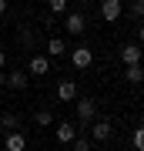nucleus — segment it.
Here are the masks:
<instances>
[{
  "label": "nucleus",
  "mask_w": 144,
  "mask_h": 151,
  "mask_svg": "<svg viewBox=\"0 0 144 151\" xmlns=\"http://www.w3.org/2000/svg\"><path fill=\"white\" fill-rule=\"evenodd\" d=\"M74 111H77V121H80V131L87 128L91 121H97V101L94 97H74Z\"/></svg>",
  "instance_id": "nucleus-1"
},
{
  "label": "nucleus",
  "mask_w": 144,
  "mask_h": 151,
  "mask_svg": "<svg viewBox=\"0 0 144 151\" xmlns=\"http://www.w3.org/2000/svg\"><path fill=\"white\" fill-rule=\"evenodd\" d=\"M70 64H74L77 70H87V67L94 64V50L87 47V44H77V47L70 50Z\"/></svg>",
  "instance_id": "nucleus-2"
},
{
  "label": "nucleus",
  "mask_w": 144,
  "mask_h": 151,
  "mask_svg": "<svg viewBox=\"0 0 144 151\" xmlns=\"http://www.w3.org/2000/svg\"><path fill=\"white\" fill-rule=\"evenodd\" d=\"M64 27H67V34H74V37H80V34L87 30V17L74 10V14H67V17H64Z\"/></svg>",
  "instance_id": "nucleus-3"
},
{
  "label": "nucleus",
  "mask_w": 144,
  "mask_h": 151,
  "mask_svg": "<svg viewBox=\"0 0 144 151\" xmlns=\"http://www.w3.org/2000/svg\"><path fill=\"white\" fill-rule=\"evenodd\" d=\"M111 134H114L111 121H91V141H107Z\"/></svg>",
  "instance_id": "nucleus-4"
},
{
  "label": "nucleus",
  "mask_w": 144,
  "mask_h": 151,
  "mask_svg": "<svg viewBox=\"0 0 144 151\" xmlns=\"http://www.w3.org/2000/svg\"><path fill=\"white\" fill-rule=\"evenodd\" d=\"M121 10H124V4H121V0H104V4H101V17H104L107 24H114V20H117Z\"/></svg>",
  "instance_id": "nucleus-5"
},
{
  "label": "nucleus",
  "mask_w": 144,
  "mask_h": 151,
  "mask_svg": "<svg viewBox=\"0 0 144 151\" xmlns=\"http://www.w3.org/2000/svg\"><path fill=\"white\" fill-rule=\"evenodd\" d=\"M27 70H30L34 77H44V74L50 70V60L44 57V54H34V57H30V64H27Z\"/></svg>",
  "instance_id": "nucleus-6"
},
{
  "label": "nucleus",
  "mask_w": 144,
  "mask_h": 151,
  "mask_svg": "<svg viewBox=\"0 0 144 151\" xmlns=\"http://www.w3.org/2000/svg\"><path fill=\"white\" fill-rule=\"evenodd\" d=\"M141 54H144V50L138 47V44H124V47H121V60H124V64H141Z\"/></svg>",
  "instance_id": "nucleus-7"
},
{
  "label": "nucleus",
  "mask_w": 144,
  "mask_h": 151,
  "mask_svg": "<svg viewBox=\"0 0 144 151\" xmlns=\"http://www.w3.org/2000/svg\"><path fill=\"white\" fill-rule=\"evenodd\" d=\"M74 138H77V128H74L70 121H60V124H57V141H60V145H70Z\"/></svg>",
  "instance_id": "nucleus-8"
},
{
  "label": "nucleus",
  "mask_w": 144,
  "mask_h": 151,
  "mask_svg": "<svg viewBox=\"0 0 144 151\" xmlns=\"http://www.w3.org/2000/svg\"><path fill=\"white\" fill-rule=\"evenodd\" d=\"M27 81H30V77H27V70H10V74H7V84H10L14 91H24Z\"/></svg>",
  "instance_id": "nucleus-9"
},
{
  "label": "nucleus",
  "mask_w": 144,
  "mask_h": 151,
  "mask_svg": "<svg viewBox=\"0 0 144 151\" xmlns=\"http://www.w3.org/2000/svg\"><path fill=\"white\" fill-rule=\"evenodd\" d=\"M57 97H60V101H74V97H77V84L74 81H60L57 84Z\"/></svg>",
  "instance_id": "nucleus-10"
},
{
  "label": "nucleus",
  "mask_w": 144,
  "mask_h": 151,
  "mask_svg": "<svg viewBox=\"0 0 144 151\" xmlns=\"http://www.w3.org/2000/svg\"><path fill=\"white\" fill-rule=\"evenodd\" d=\"M24 148H27L24 131H10V134H7V151H24Z\"/></svg>",
  "instance_id": "nucleus-11"
},
{
  "label": "nucleus",
  "mask_w": 144,
  "mask_h": 151,
  "mask_svg": "<svg viewBox=\"0 0 144 151\" xmlns=\"http://www.w3.org/2000/svg\"><path fill=\"white\" fill-rule=\"evenodd\" d=\"M47 54H50V57H64V54H67V44L60 40V37H50V40H47Z\"/></svg>",
  "instance_id": "nucleus-12"
},
{
  "label": "nucleus",
  "mask_w": 144,
  "mask_h": 151,
  "mask_svg": "<svg viewBox=\"0 0 144 151\" xmlns=\"http://www.w3.org/2000/svg\"><path fill=\"white\" fill-rule=\"evenodd\" d=\"M124 77H128L131 84H141V81H144V67H141V64H128V70H124Z\"/></svg>",
  "instance_id": "nucleus-13"
},
{
  "label": "nucleus",
  "mask_w": 144,
  "mask_h": 151,
  "mask_svg": "<svg viewBox=\"0 0 144 151\" xmlns=\"http://www.w3.org/2000/svg\"><path fill=\"white\" fill-rule=\"evenodd\" d=\"M0 128H7V131H20V114H4Z\"/></svg>",
  "instance_id": "nucleus-14"
},
{
  "label": "nucleus",
  "mask_w": 144,
  "mask_h": 151,
  "mask_svg": "<svg viewBox=\"0 0 144 151\" xmlns=\"http://www.w3.org/2000/svg\"><path fill=\"white\" fill-rule=\"evenodd\" d=\"M34 121H37V124H40V128H50V124H54V114H50L47 108H40L37 114H34Z\"/></svg>",
  "instance_id": "nucleus-15"
},
{
  "label": "nucleus",
  "mask_w": 144,
  "mask_h": 151,
  "mask_svg": "<svg viewBox=\"0 0 144 151\" xmlns=\"http://www.w3.org/2000/svg\"><path fill=\"white\" fill-rule=\"evenodd\" d=\"M70 145H74V151H91V148H94V141L87 138V134H77L74 141H70Z\"/></svg>",
  "instance_id": "nucleus-16"
},
{
  "label": "nucleus",
  "mask_w": 144,
  "mask_h": 151,
  "mask_svg": "<svg viewBox=\"0 0 144 151\" xmlns=\"http://www.w3.org/2000/svg\"><path fill=\"white\" fill-rule=\"evenodd\" d=\"M47 7H50L54 17H57V14H67V0H47Z\"/></svg>",
  "instance_id": "nucleus-17"
},
{
  "label": "nucleus",
  "mask_w": 144,
  "mask_h": 151,
  "mask_svg": "<svg viewBox=\"0 0 144 151\" xmlns=\"http://www.w3.org/2000/svg\"><path fill=\"white\" fill-rule=\"evenodd\" d=\"M131 17L144 20V0H131Z\"/></svg>",
  "instance_id": "nucleus-18"
},
{
  "label": "nucleus",
  "mask_w": 144,
  "mask_h": 151,
  "mask_svg": "<svg viewBox=\"0 0 144 151\" xmlns=\"http://www.w3.org/2000/svg\"><path fill=\"white\" fill-rule=\"evenodd\" d=\"M134 148H138V151H144V128H138V131H134Z\"/></svg>",
  "instance_id": "nucleus-19"
},
{
  "label": "nucleus",
  "mask_w": 144,
  "mask_h": 151,
  "mask_svg": "<svg viewBox=\"0 0 144 151\" xmlns=\"http://www.w3.org/2000/svg\"><path fill=\"white\" fill-rule=\"evenodd\" d=\"M20 40L27 44V47H34V44H37V40H34V30H20Z\"/></svg>",
  "instance_id": "nucleus-20"
},
{
  "label": "nucleus",
  "mask_w": 144,
  "mask_h": 151,
  "mask_svg": "<svg viewBox=\"0 0 144 151\" xmlns=\"http://www.w3.org/2000/svg\"><path fill=\"white\" fill-rule=\"evenodd\" d=\"M4 64H7V54H4V50H0V70H4Z\"/></svg>",
  "instance_id": "nucleus-21"
},
{
  "label": "nucleus",
  "mask_w": 144,
  "mask_h": 151,
  "mask_svg": "<svg viewBox=\"0 0 144 151\" xmlns=\"http://www.w3.org/2000/svg\"><path fill=\"white\" fill-rule=\"evenodd\" d=\"M138 37H141V44H144V24H141V27H138Z\"/></svg>",
  "instance_id": "nucleus-22"
},
{
  "label": "nucleus",
  "mask_w": 144,
  "mask_h": 151,
  "mask_svg": "<svg viewBox=\"0 0 144 151\" xmlns=\"http://www.w3.org/2000/svg\"><path fill=\"white\" fill-rule=\"evenodd\" d=\"M7 84V74H4V70H0V87H4Z\"/></svg>",
  "instance_id": "nucleus-23"
},
{
  "label": "nucleus",
  "mask_w": 144,
  "mask_h": 151,
  "mask_svg": "<svg viewBox=\"0 0 144 151\" xmlns=\"http://www.w3.org/2000/svg\"><path fill=\"white\" fill-rule=\"evenodd\" d=\"M4 10H7V0H0V14H4Z\"/></svg>",
  "instance_id": "nucleus-24"
},
{
  "label": "nucleus",
  "mask_w": 144,
  "mask_h": 151,
  "mask_svg": "<svg viewBox=\"0 0 144 151\" xmlns=\"http://www.w3.org/2000/svg\"><path fill=\"white\" fill-rule=\"evenodd\" d=\"M141 67H144V54H141Z\"/></svg>",
  "instance_id": "nucleus-25"
},
{
  "label": "nucleus",
  "mask_w": 144,
  "mask_h": 151,
  "mask_svg": "<svg viewBox=\"0 0 144 151\" xmlns=\"http://www.w3.org/2000/svg\"><path fill=\"white\" fill-rule=\"evenodd\" d=\"M0 121H4V114H0Z\"/></svg>",
  "instance_id": "nucleus-26"
}]
</instances>
